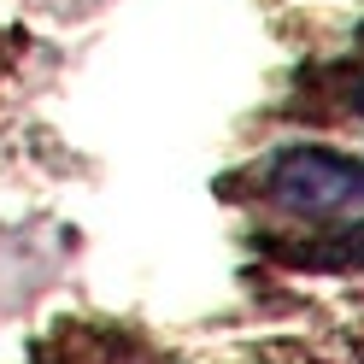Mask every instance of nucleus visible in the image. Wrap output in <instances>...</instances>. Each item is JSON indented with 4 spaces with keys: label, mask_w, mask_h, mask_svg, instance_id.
<instances>
[{
    "label": "nucleus",
    "mask_w": 364,
    "mask_h": 364,
    "mask_svg": "<svg viewBox=\"0 0 364 364\" xmlns=\"http://www.w3.org/2000/svg\"><path fill=\"white\" fill-rule=\"evenodd\" d=\"M329 259H335V264H353V270H364V223H353L347 235H335Z\"/></svg>",
    "instance_id": "2"
},
{
    "label": "nucleus",
    "mask_w": 364,
    "mask_h": 364,
    "mask_svg": "<svg viewBox=\"0 0 364 364\" xmlns=\"http://www.w3.org/2000/svg\"><path fill=\"white\" fill-rule=\"evenodd\" d=\"M270 200L306 218H341L364 212V159L329 153V147H288L270 165Z\"/></svg>",
    "instance_id": "1"
}]
</instances>
